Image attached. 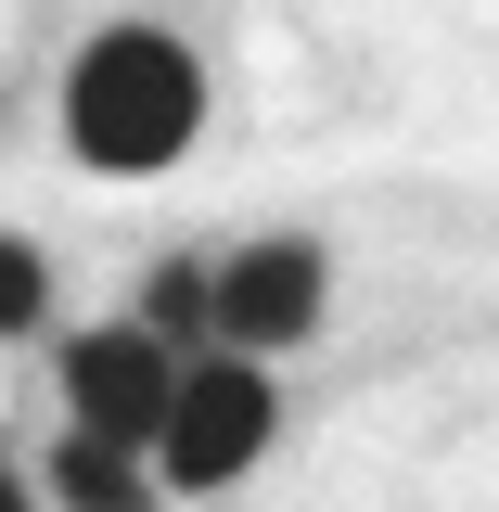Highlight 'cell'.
<instances>
[{
  "label": "cell",
  "mask_w": 499,
  "mask_h": 512,
  "mask_svg": "<svg viewBox=\"0 0 499 512\" xmlns=\"http://www.w3.org/2000/svg\"><path fill=\"white\" fill-rule=\"evenodd\" d=\"M167 384H180V359H167L141 320H103V333H77V346H64V410H77V436L154 448V410H167Z\"/></svg>",
  "instance_id": "obj_3"
},
{
  "label": "cell",
  "mask_w": 499,
  "mask_h": 512,
  "mask_svg": "<svg viewBox=\"0 0 499 512\" xmlns=\"http://www.w3.org/2000/svg\"><path fill=\"white\" fill-rule=\"evenodd\" d=\"M52 500L64 512H141V461L116 436H64L52 448Z\"/></svg>",
  "instance_id": "obj_5"
},
{
  "label": "cell",
  "mask_w": 499,
  "mask_h": 512,
  "mask_svg": "<svg viewBox=\"0 0 499 512\" xmlns=\"http://www.w3.org/2000/svg\"><path fill=\"white\" fill-rule=\"evenodd\" d=\"M141 333H154V346L180 359L192 333H218V282H205L192 256H167V269H154V295H141Z\"/></svg>",
  "instance_id": "obj_6"
},
{
  "label": "cell",
  "mask_w": 499,
  "mask_h": 512,
  "mask_svg": "<svg viewBox=\"0 0 499 512\" xmlns=\"http://www.w3.org/2000/svg\"><path fill=\"white\" fill-rule=\"evenodd\" d=\"M0 512H26V487H13V474H0Z\"/></svg>",
  "instance_id": "obj_8"
},
{
  "label": "cell",
  "mask_w": 499,
  "mask_h": 512,
  "mask_svg": "<svg viewBox=\"0 0 499 512\" xmlns=\"http://www.w3.org/2000/svg\"><path fill=\"white\" fill-rule=\"evenodd\" d=\"M192 116H205V77H192V52H180V39H154V26L90 39L77 77H64V141H77L90 167H116V180L167 167V154L192 141Z\"/></svg>",
  "instance_id": "obj_1"
},
{
  "label": "cell",
  "mask_w": 499,
  "mask_h": 512,
  "mask_svg": "<svg viewBox=\"0 0 499 512\" xmlns=\"http://www.w3.org/2000/svg\"><path fill=\"white\" fill-rule=\"evenodd\" d=\"M320 320V244H256L218 269V333L231 346H295Z\"/></svg>",
  "instance_id": "obj_4"
},
{
  "label": "cell",
  "mask_w": 499,
  "mask_h": 512,
  "mask_svg": "<svg viewBox=\"0 0 499 512\" xmlns=\"http://www.w3.org/2000/svg\"><path fill=\"white\" fill-rule=\"evenodd\" d=\"M269 448V372L256 359H180L167 410H154V474L167 487H231Z\"/></svg>",
  "instance_id": "obj_2"
},
{
  "label": "cell",
  "mask_w": 499,
  "mask_h": 512,
  "mask_svg": "<svg viewBox=\"0 0 499 512\" xmlns=\"http://www.w3.org/2000/svg\"><path fill=\"white\" fill-rule=\"evenodd\" d=\"M39 295H52V282H39V256L0 231V333H26V320H39Z\"/></svg>",
  "instance_id": "obj_7"
}]
</instances>
